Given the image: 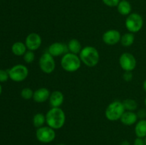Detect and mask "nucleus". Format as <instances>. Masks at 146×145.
Returning <instances> with one entry per match:
<instances>
[{
	"instance_id": "f257e3e1",
	"label": "nucleus",
	"mask_w": 146,
	"mask_h": 145,
	"mask_svg": "<svg viewBox=\"0 0 146 145\" xmlns=\"http://www.w3.org/2000/svg\"><path fill=\"white\" fill-rule=\"evenodd\" d=\"M46 124L54 129H59L64 126L66 114L61 107H51L46 114Z\"/></svg>"
},
{
	"instance_id": "f03ea898",
	"label": "nucleus",
	"mask_w": 146,
	"mask_h": 145,
	"mask_svg": "<svg viewBox=\"0 0 146 145\" xmlns=\"http://www.w3.org/2000/svg\"><path fill=\"white\" fill-rule=\"evenodd\" d=\"M79 58L81 63L84 65L90 68H93L99 62V52L95 47L87 45L82 48L79 53Z\"/></svg>"
},
{
	"instance_id": "7ed1b4c3",
	"label": "nucleus",
	"mask_w": 146,
	"mask_h": 145,
	"mask_svg": "<svg viewBox=\"0 0 146 145\" xmlns=\"http://www.w3.org/2000/svg\"><path fill=\"white\" fill-rule=\"evenodd\" d=\"M81 63L79 55L70 52L62 55L61 59V68L68 72H74L79 70Z\"/></svg>"
},
{
	"instance_id": "20e7f679",
	"label": "nucleus",
	"mask_w": 146,
	"mask_h": 145,
	"mask_svg": "<svg viewBox=\"0 0 146 145\" xmlns=\"http://www.w3.org/2000/svg\"><path fill=\"white\" fill-rule=\"evenodd\" d=\"M125 111L122 102L119 100L113 101L107 106L105 111V116L108 120L115 122L120 120Z\"/></svg>"
},
{
	"instance_id": "39448f33",
	"label": "nucleus",
	"mask_w": 146,
	"mask_h": 145,
	"mask_svg": "<svg viewBox=\"0 0 146 145\" xmlns=\"http://www.w3.org/2000/svg\"><path fill=\"white\" fill-rule=\"evenodd\" d=\"M143 18L141 14L138 13H131L128 16L125 21V26L128 32L135 34L142 29L143 26Z\"/></svg>"
},
{
	"instance_id": "423d86ee",
	"label": "nucleus",
	"mask_w": 146,
	"mask_h": 145,
	"mask_svg": "<svg viewBox=\"0 0 146 145\" xmlns=\"http://www.w3.org/2000/svg\"><path fill=\"white\" fill-rule=\"evenodd\" d=\"M9 79L14 82H20L25 80L29 75V69L23 64H17L8 70Z\"/></svg>"
},
{
	"instance_id": "0eeeda50",
	"label": "nucleus",
	"mask_w": 146,
	"mask_h": 145,
	"mask_svg": "<svg viewBox=\"0 0 146 145\" xmlns=\"http://www.w3.org/2000/svg\"><path fill=\"white\" fill-rule=\"evenodd\" d=\"M36 137L37 140L41 143H51L56 138L55 129H52L48 125L37 128L36 131Z\"/></svg>"
},
{
	"instance_id": "6e6552de",
	"label": "nucleus",
	"mask_w": 146,
	"mask_h": 145,
	"mask_svg": "<svg viewBox=\"0 0 146 145\" xmlns=\"http://www.w3.org/2000/svg\"><path fill=\"white\" fill-rule=\"evenodd\" d=\"M41 71L46 74H51L56 68V62L54 57L48 52L44 53L41 55L38 61Z\"/></svg>"
},
{
	"instance_id": "1a4fd4ad",
	"label": "nucleus",
	"mask_w": 146,
	"mask_h": 145,
	"mask_svg": "<svg viewBox=\"0 0 146 145\" xmlns=\"http://www.w3.org/2000/svg\"><path fill=\"white\" fill-rule=\"evenodd\" d=\"M119 65L125 72V71L132 72L136 68V58L131 53H123L121 54L119 58Z\"/></svg>"
},
{
	"instance_id": "9d476101",
	"label": "nucleus",
	"mask_w": 146,
	"mask_h": 145,
	"mask_svg": "<svg viewBox=\"0 0 146 145\" xmlns=\"http://www.w3.org/2000/svg\"><path fill=\"white\" fill-rule=\"evenodd\" d=\"M25 45L27 49L29 51H35L41 47L42 39L41 36L37 33H30L25 39Z\"/></svg>"
},
{
	"instance_id": "9b49d317",
	"label": "nucleus",
	"mask_w": 146,
	"mask_h": 145,
	"mask_svg": "<svg viewBox=\"0 0 146 145\" xmlns=\"http://www.w3.org/2000/svg\"><path fill=\"white\" fill-rule=\"evenodd\" d=\"M121 34L116 29H110L105 31L103 34L102 40L106 45H114L121 41Z\"/></svg>"
},
{
	"instance_id": "f8f14e48",
	"label": "nucleus",
	"mask_w": 146,
	"mask_h": 145,
	"mask_svg": "<svg viewBox=\"0 0 146 145\" xmlns=\"http://www.w3.org/2000/svg\"><path fill=\"white\" fill-rule=\"evenodd\" d=\"M47 52L51 54L52 56L58 57L64 55V54L68 53V50L67 44L61 42H54L48 46Z\"/></svg>"
},
{
	"instance_id": "ddd939ff",
	"label": "nucleus",
	"mask_w": 146,
	"mask_h": 145,
	"mask_svg": "<svg viewBox=\"0 0 146 145\" xmlns=\"http://www.w3.org/2000/svg\"><path fill=\"white\" fill-rule=\"evenodd\" d=\"M50 92L49 90L46 88H40L36 90L34 92L33 100L36 103H43L49 99Z\"/></svg>"
},
{
	"instance_id": "4468645a",
	"label": "nucleus",
	"mask_w": 146,
	"mask_h": 145,
	"mask_svg": "<svg viewBox=\"0 0 146 145\" xmlns=\"http://www.w3.org/2000/svg\"><path fill=\"white\" fill-rule=\"evenodd\" d=\"M49 104L51 107H60L64 103V95L59 90L53 91L49 97Z\"/></svg>"
},
{
	"instance_id": "2eb2a0df",
	"label": "nucleus",
	"mask_w": 146,
	"mask_h": 145,
	"mask_svg": "<svg viewBox=\"0 0 146 145\" xmlns=\"http://www.w3.org/2000/svg\"><path fill=\"white\" fill-rule=\"evenodd\" d=\"M138 115L135 112L125 111L121 119H120V121L123 125H125V126H132V125L136 124V122H138Z\"/></svg>"
},
{
	"instance_id": "dca6fc26",
	"label": "nucleus",
	"mask_w": 146,
	"mask_h": 145,
	"mask_svg": "<svg viewBox=\"0 0 146 145\" xmlns=\"http://www.w3.org/2000/svg\"><path fill=\"white\" fill-rule=\"evenodd\" d=\"M11 50L14 55L17 56H23L28 49L26 46L25 43L17 41L12 44Z\"/></svg>"
},
{
	"instance_id": "f3484780",
	"label": "nucleus",
	"mask_w": 146,
	"mask_h": 145,
	"mask_svg": "<svg viewBox=\"0 0 146 145\" xmlns=\"http://www.w3.org/2000/svg\"><path fill=\"white\" fill-rule=\"evenodd\" d=\"M116 7L118 12L122 16H128L131 14L132 7L128 1H120Z\"/></svg>"
},
{
	"instance_id": "a211bd4d",
	"label": "nucleus",
	"mask_w": 146,
	"mask_h": 145,
	"mask_svg": "<svg viewBox=\"0 0 146 145\" xmlns=\"http://www.w3.org/2000/svg\"><path fill=\"white\" fill-rule=\"evenodd\" d=\"M135 134L137 137L145 138L146 136V119H140L135 126Z\"/></svg>"
},
{
	"instance_id": "6ab92c4d",
	"label": "nucleus",
	"mask_w": 146,
	"mask_h": 145,
	"mask_svg": "<svg viewBox=\"0 0 146 145\" xmlns=\"http://www.w3.org/2000/svg\"><path fill=\"white\" fill-rule=\"evenodd\" d=\"M67 47H68V52L76 54V55L79 54L81 49H82L81 43L76 38H72V39L70 40L67 44Z\"/></svg>"
},
{
	"instance_id": "aec40b11",
	"label": "nucleus",
	"mask_w": 146,
	"mask_h": 145,
	"mask_svg": "<svg viewBox=\"0 0 146 145\" xmlns=\"http://www.w3.org/2000/svg\"><path fill=\"white\" fill-rule=\"evenodd\" d=\"M135 41V36L132 33H125L123 35L121 36V44L124 47H129L133 44Z\"/></svg>"
},
{
	"instance_id": "412c9836",
	"label": "nucleus",
	"mask_w": 146,
	"mask_h": 145,
	"mask_svg": "<svg viewBox=\"0 0 146 145\" xmlns=\"http://www.w3.org/2000/svg\"><path fill=\"white\" fill-rule=\"evenodd\" d=\"M33 125L35 127L39 128L44 126L46 124V115L41 112L35 114L33 117Z\"/></svg>"
},
{
	"instance_id": "4be33fe9",
	"label": "nucleus",
	"mask_w": 146,
	"mask_h": 145,
	"mask_svg": "<svg viewBox=\"0 0 146 145\" xmlns=\"http://www.w3.org/2000/svg\"><path fill=\"white\" fill-rule=\"evenodd\" d=\"M122 102L123 104L125 111H132V112H134L138 108V102L133 99L128 98V99L124 100Z\"/></svg>"
},
{
	"instance_id": "5701e85b",
	"label": "nucleus",
	"mask_w": 146,
	"mask_h": 145,
	"mask_svg": "<svg viewBox=\"0 0 146 145\" xmlns=\"http://www.w3.org/2000/svg\"><path fill=\"white\" fill-rule=\"evenodd\" d=\"M34 91L30 88H24L21 91V97L24 100H30L33 98Z\"/></svg>"
},
{
	"instance_id": "b1692460",
	"label": "nucleus",
	"mask_w": 146,
	"mask_h": 145,
	"mask_svg": "<svg viewBox=\"0 0 146 145\" xmlns=\"http://www.w3.org/2000/svg\"><path fill=\"white\" fill-rule=\"evenodd\" d=\"M23 58H24V61H25V63L30 64L35 59V54H34V51L27 50V52L23 55Z\"/></svg>"
},
{
	"instance_id": "393cba45",
	"label": "nucleus",
	"mask_w": 146,
	"mask_h": 145,
	"mask_svg": "<svg viewBox=\"0 0 146 145\" xmlns=\"http://www.w3.org/2000/svg\"><path fill=\"white\" fill-rule=\"evenodd\" d=\"M9 79V75L8 71L0 69V83L7 82Z\"/></svg>"
},
{
	"instance_id": "a878e982",
	"label": "nucleus",
	"mask_w": 146,
	"mask_h": 145,
	"mask_svg": "<svg viewBox=\"0 0 146 145\" xmlns=\"http://www.w3.org/2000/svg\"><path fill=\"white\" fill-rule=\"evenodd\" d=\"M102 1L105 5L108 6V7H115L118 6V3L120 2V0H102Z\"/></svg>"
},
{
	"instance_id": "bb28decb",
	"label": "nucleus",
	"mask_w": 146,
	"mask_h": 145,
	"mask_svg": "<svg viewBox=\"0 0 146 145\" xmlns=\"http://www.w3.org/2000/svg\"><path fill=\"white\" fill-rule=\"evenodd\" d=\"M133 75L132 72H129V71H125L123 75V78L124 80L127 81V82H130L133 80Z\"/></svg>"
},
{
	"instance_id": "cd10ccee",
	"label": "nucleus",
	"mask_w": 146,
	"mask_h": 145,
	"mask_svg": "<svg viewBox=\"0 0 146 145\" xmlns=\"http://www.w3.org/2000/svg\"><path fill=\"white\" fill-rule=\"evenodd\" d=\"M136 114L138 115V119H144L146 118V109H141L138 111Z\"/></svg>"
},
{
	"instance_id": "c85d7f7f",
	"label": "nucleus",
	"mask_w": 146,
	"mask_h": 145,
	"mask_svg": "<svg viewBox=\"0 0 146 145\" xmlns=\"http://www.w3.org/2000/svg\"><path fill=\"white\" fill-rule=\"evenodd\" d=\"M133 145H146L145 138L137 137L136 139L134 140Z\"/></svg>"
},
{
	"instance_id": "c756f323",
	"label": "nucleus",
	"mask_w": 146,
	"mask_h": 145,
	"mask_svg": "<svg viewBox=\"0 0 146 145\" xmlns=\"http://www.w3.org/2000/svg\"><path fill=\"white\" fill-rule=\"evenodd\" d=\"M121 145H130V142L127 140L123 141L122 143H121Z\"/></svg>"
},
{
	"instance_id": "7c9ffc66",
	"label": "nucleus",
	"mask_w": 146,
	"mask_h": 145,
	"mask_svg": "<svg viewBox=\"0 0 146 145\" xmlns=\"http://www.w3.org/2000/svg\"><path fill=\"white\" fill-rule=\"evenodd\" d=\"M143 90L146 92V79L144 80L143 84Z\"/></svg>"
},
{
	"instance_id": "2f4dec72",
	"label": "nucleus",
	"mask_w": 146,
	"mask_h": 145,
	"mask_svg": "<svg viewBox=\"0 0 146 145\" xmlns=\"http://www.w3.org/2000/svg\"><path fill=\"white\" fill-rule=\"evenodd\" d=\"M1 93H2V86H1V83H0V96H1Z\"/></svg>"
},
{
	"instance_id": "473e14b6",
	"label": "nucleus",
	"mask_w": 146,
	"mask_h": 145,
	"mask_svg": "<svg viewBox=\"0 0 146 145\" xmlns=\"http://www.w3.org/2000/svg\"><path fill=\"white\" fill-rule=\"evenodd\" d=\"M144 103H145V107H146V97H145V100H144Z\"/></svg>"
},
{
	"instance_id": "72a5a7b5",
	"label": "nucleus",
	"mask_w": 146,
	"mask_h": 145,
	"mask_svg": "<svg viewBox=\"0 0 146 145\" xmlns=\"http://www.w3.org/2000/svg\"><path fill=\"white\" fill-rule=\"evenodd\" d=\"M56 145H66V144H56Z\"/></svg>"
},
{
	"instance_id": "f704fd0d",
	"label": "nucleus",
	"mask_w": 146,
	"mask_h": 145,
	"mask_svg": "<svg viewBox=\"0 0 146 145\" xmlns=\"http://www.w3.org/2000/svg\"><path fill=\"white\" fill-rule=\"evenodd\" d=\"M120 1H128V0H120Z\"/></svg>"
},
{
	"instance_id": "c9c22d12",
	"label": "nucleus",
	"mask_w": 146,
	"mask_h": 145,
	"mask_svg": "<svg viewBox=\"0 0 146 145\" xmlns=\"http://www.w3.org/2000/svg\"><path fill=\"white\" fill-rule=\"evenodd\" d=\"M145 144H146V136L145 137Z\"/></svg>"
}]
</instances>
